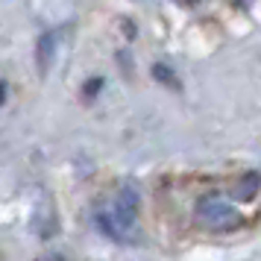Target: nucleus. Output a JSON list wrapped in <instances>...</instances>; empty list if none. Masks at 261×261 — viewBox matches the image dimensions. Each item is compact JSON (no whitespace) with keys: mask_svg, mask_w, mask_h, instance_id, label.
I'll return each instance as SVG.
<instances>
[{"mask_svg":"<svg viewBox=\"0 0 261 261\" xmlns=\"http://www.w3.org/2000/svg\"><path fill=\"white\" fill-rule=\"evenodd\" d=\"M261 188V176L252 170V173H247V176H241L238 179V185H235V197L238 200H252L255 194H258Z\"/></svg>","mask_w":261,"mask_h":261,"instance_id":"obj_3","label":"nucleus"},{"mask_svg":"<svg viewBox=\"0 0 261 261\" xmlns=\"http://www.w3.org/2000/svg\"><path fill=\"white\" fill-rule=\"evenodd\" d=\"M3 97H6V85L0 83V103H3Z\"/></svg>","mask_w":261,"mask_h":261,"instance_id":"obj_7","label":"nucleus"},{"mask_svg":"<svg viewBox=\"0 0 261 261\" xmlns=\"http://www.w3.org/2000/svg\"><path fill=\"white\" fill-rule=\"evenodd\" d=\"M197 217H200V223L205 229H212V232H232L238 229L241 223V214L223 202L220 197H202L200 205H197Z\"/></svg>","mask_w":261,"mask_h":261,"instance_id":"obj_1","label":"nucleus"},{"mask_svg":"<svg viewBox=\"0 0 261 261\" xmlns=\"http://www.w3.org/2000/svg\"><path fill=\"white\" fill-rule=\"evenodd\" d=\"M100 88H103V80H88L83 91H85V97H91V94H97Z\"/></svg>","mask_w":261,"mask_h":261,"instance_id":"obj_6","label":"nucleus"},{"mask_svg":"<svg viewBox=\"0 0 261 261\" xmlns=\"http://www.w3.org/2000/svg\"><path fill=\"white\" fill-rule=\"evenodd\" d=\"M135 217H138V194H135V188H123L115 202V220L120 226H132Z\"/></svg>","mask_w":261,"mask_h":261,"instance_id":"obj_2","label":"nucleus"},{"mask_svg":"<svg viewBox=\"0 0 261 261\" xmlns=\"http://www.w3.org/2000/svg\"><path fill=\"white\" fill-rule=\"evenodd\" d=\"M50 59H53V36H41L38 38V71L47 73Z\"/></svg>","mask_w":261,"mask_h":261,"instance_id":"obj_4","label":"nucleus"},{"mask_svg":"<svg viewBox=\"0 0 261 261\" xmlns=\"http://www.w3.org/2000/svg\"><path fill=\"white\" fill-rule=\"evenodd\" d=\"M153 73H155V80H159V83H170V85H176V83H173V73H170V68H165V65H155Z\"/></svg>","mask_w":261,"mask_h":261,"instance_id":"obj_5","label":"nucleus"}]
</instances>
